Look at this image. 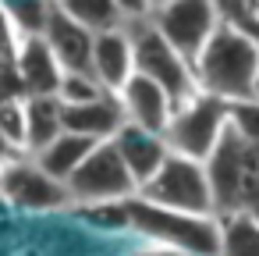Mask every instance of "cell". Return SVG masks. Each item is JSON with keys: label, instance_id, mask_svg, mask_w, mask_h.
I'll list each match as a JSON object with an SVG mask.
<instances>
[{"label": "cell", "instance_id": "obj_28", "mask_svg": "<svg viewBox=\"0 0 259 256\" xmlns=\"http://www.w3.org/2000/svg\"><path fill=\"white\" fill-rule=\"evenodd\" d=\"M252 150H255V160H259V146H252Z\"/></svg>", "mask_w": 259, "mask_h": 256}, {"label": "cell", "instance_id": "obj_19", "mask_svg": "<svg viewBox=\"0 0 259 256\" xmlns=\"http://www.w3.org/2000/svg\"><path fill=\"white\" fill-rule=\"evenodd\" d=\"M103 96H110V93H103V86L89 71H64L61 89H57V103L61 107H85V103H96Z\"/></svg>", "mask_w": 259, "mask_h": 256}, {"label": "cell", "instance_id": "obj_9", "mask_svg": "<svg viewBox=\"0 0 259 256\" xmlns=\"http://www.w3.org/2000/svg\"><path fill=\"white\" fill-rule=\"evenodd\" d=\"M89 75H93V79L103 86V93H110V96H117V93L135 79V43H132L128 25L96 36Z\"/></svg>", "mask_w": 259, "mask_h": 256}, {"label": "cell", "instance_id": "obj_13", "mask_svg": "<svg viewBox=\"0 0 259 256\" xmlns=\"http://www.w3.org/2000/svg\"><path fill=\"white\" fill-rule=\"evenodd\" d=\"M15 68L22 75V86H25L29 100L32 96H54L57 100L64 68L54 57V50L47 47V40H22L18 50H15Z\"/></svg>", "mask_w": 259, "mask_h": 256}, {"label": "cell", "instance_id": "obj_1", "mask_svg": "<svg viewBox=\"0 0 259 256\" xmlns=\"http://www.w3.org/2000/svg\"><path fill=\"white\" fill-rule=\"evenodd\" d=\"M195 68V86L199 93L231 103H245L255 93V75H259V47L234 32L231 25L220 22L206 50L199 54Z\"/></svg>", "mask_w": 259, "mask_h": 256}, {"label": "cell", "instance_id": "obj_11", "mask_svg": "<svg viewBox=\"0 0 259 256\" xmlns=\"http://www.w3.org/2000/svg\"><path fill=\"white\" fill-rule=\"evenodd\" d=\"M47 47L54 50V57L61 61L64 71H89L93 68V47H96V32L82 29L61 4L50 8V22L43 32Z\"/></svg>", "mask_w": 259, "mask_h": 256}, {"label": "cell", "instance_id": "obj_26", "mask_svg": "<svg viewBox=\"0 0 259 256\" xmlns=\"http://www.w3.org/2000/svg\"><path fill=\"white\" fill-rule=\"evenodd\" d=\"M248 11H252V18H255V25H259V0H255V4H248Z\"/></svg>", "mask_w": 259, "mask_h": 256}, {"label": "cell", "instance_id": "obj_27", "mask_svg": "<svg viewBox=\"0 0 259 256\" xmlns=\"http://www.w3.org/2000/svg\"><path fill=\"white\" fill-rule=\"evenodd\" d=\"M252 100H259V75H255V93H252Z\"/></svg>", "mask_w": 259, "mask_h": 256}, {"label": "cell", "instance_id": "obj_4", "mask_svg": "<svg viewBox=\"0 0 259 256\" xmlns=\"http://www.w3.org/2000/svg\"><path fill=\"white\" fill-rule=\"evenodd\" d=\"M139 199H146L153 206H163V210H174V213L217 217L206 164H195V160H185V157H174V153L167 157L160 174L139 192Z\"/></svg>", "mask_w": 259, "mask_h": 256}, {"label": "cell", "instance_id": "obj_8", "mask_svg": "<svg viewBox=\"0 0 259 256\" xmlns=\"http://www.w3.org/2000/svg\"><path fill=\"white\" fill-rule=\"evenodd\" d=\"M0 196L11 199L22 210H36V213L71 206L68 185H61L50 174H43L36 167V160H29V157H18L15 164L0 167Z\"/></svg>", "mask_w": 259, "mask_h": 256}, {"label": "cell", "instance_id": "obj_25", "mask_svg": "<svg viewBox=\"0 0 259 256\" xmlns=\"http://www.w3.org/2000/svg\"><path fill=\"white\" fill-rule=\"evenodd\" d=\"M132 256H178V252H167V249H156V245H149V249H142V252H132Z\"/></svg>", "mask_w": 259, "mask_h": 256}, {"label": "cell", "instance_id": "obj_12", "mask_svg": "<svg viewBox=\"0 0 259 256\" xmlns=\"http://www.w3.org/2000/svg\"><path fill=\"white\" fill-rule=\"evenodd\" d=\"M114 146H117V153H121L124 167L132 171V178H135L139 192H142V189L160 174V167H163V164H167V157H170V150H167L163 135L142 132V128H135V125H124V128L117 132Z\"/></svg>", "mask_w": 259, "mask_h": 256}, {"label": "cell", "instance_id": "obj_24", "mask_svg": "<svg viewBox=\"0 0 259 256\" xmlns=\"http://www.w3.org/2000/svg\"><path fill=\"white\" fill-rule=\"evenodd\" d=\"M18 43H22V36L11 22V11H8V4H0V57H15Z\"/></svg>", "mask_w": 259, "mask_h": 256}, {"label": "cell", "instance_id": "obj_16", "mask_svg": "<svg viewBox=\"0 0 259 256\" xmlns=\"http://www.w3.org/2000/svg\"><path fill=\"white\" fill-rule=\"evenodd\" d=\"M57 135H64V107L54 96L25 100V157L43 153Z\"/></svg>", "mask_w": 259, "mask_h": 256}, {"label": "cell", "instance_id": "obj_6", "mask_svg": "<svg viewBox=\"0 0 259 256\" xmlns=\"http://www.w3.org/2000/svg\"><path fill=\"white\" fill-rule=\"evenodd\" d=\"M68 196L75 206H103V203H132L139 196V185L132 178V171L124 167L121 153L114 142H100L89 160L71 174L68 181Z\"/></svg>", "mask_w": 259, "mask_h": 256}, {"label": "cell", "instance_id": "obj_10", "mask_svg": "<svg viewBox=\"0 0 259 256\" xmlns=\"http://www.w3.org/2000/svg\"><path fill=\"white\" fill-rule=\"evenodd\" d=\"M117 103L124 111V121L142 128V132H153V135H167V125L174 118V100L149 79L135 75L121 93H117Z\"/></svg>", "mask_w": 259, "mask_h": 256}, {"label": "cell", "instance_id": "obj_15", "mask_svg": "<svg viewBox=\"0 0 259 256\" xmlns=\"http://www.w3.org/2000/svg\"><path fill=\"white\" fill-rule=\"evenodd\" d=\"M96 146H100V142H93V139H85V135L64 132V135H57L43 153H36V157H29V160H36V167H39L43 174H50L54 181L68 185L71 174L89 160V153H93Z\"/></svg>", "mask_w": 259, "mask_h": 256}, {"label": "cell", "instance_id": "obj_21", "mask_svg": "<svg viewBox=\"0 0 259 256\" xmlns=\"http://www.w3.org/2000/svg\"><path fill=\"white\" fill-rule=\"evenodd\" d=\"M0 139L25 157V100L0 103Z\"/></svg>", "mask_w": 259, "mask_h": 256}, {"label": "cell", "instance_id": "obj_18", "mask_svg": "<svg viewBox=\"0 0 259 256\" xmlns=\"http://www.w3.org/2000/svg\"><path fill=\"white\" fill-rule=\"evenodd\" d=\"M57 4H61L82 29H89V32H96V36L124 25L117 0H57Z\"/></svg>", "mask_w": 259, "mask_h": 256}, {"label": "cell", "instance_id": "obj_22", "mask_svg": "<svg viewBox=\"0 0 259 256\" xmlns=\"http://www.w3.org/2000/svg\"><path fill=\"white\" fill-rule=\"evenodd\" d=\"M231 132L248 146H259V100L231 103Z\"/></svg>", "mask_w": 259, "mask_h": 256}, {"label": "cell", "instance_id": "obj_14", "mask_svg": "<svg viewBox=\"0 0 259 256\" xmlns=\"http://www.w3.org/2000/svg\"><path fill=\"white\" fill-rule=\"evenodd\" d=\"M124 125L128 121H124L117 96H103V100L85 103V107H64V132L85 135L93 142H114Z\"/></svg>", "mask_w": 259, "mask_h": 256}, {"label": "cell", "instance_id": "obj_5", "mask_svg": "<svg viewBox=\"0 0 259 256\" xmlns=\"http://www.w3.org/2000/svg\"><path fill=\"white\" fill-rule=\"evenodd\" d=\"M132 32V43H135V75L156 82L170 100L174 107L192 100L199 93L195 86V68L153 29V22H142V25H128Z\"/></svg>", "mask_w": 259, "mask_h": 256}, {"label": "cell", "instance_id": "obj_17", "mask_svg": "<svg viewBox=\"0 0 259 256\" xmlns=\"http://www.w3.org/2000/svg\"><path fill=\"white\" fill-rule=\"evenodd\" d=\"M220 221V256H259V221L245 210L217 217Z\"/></svg>", "mask_w": 259, "mask_h": 256}, {"label": "cell", "instance_id": "obj_2", "mask_svg": "<svg viewBox=\"0 0 259 256\" xmlns=\"http://www.w3.org/2000/svg\"><path fill=\"white\" fill-rule=\"evenodd\" d=\"M132 231L149 238L156 249L178 252V256H220V221L217 217H192L174 213L163 206H153L146 199L128 203Z\"/></svg>", "mask_w": 259, "mask_h": 256}, {"label": "cell", "instance_id": "obj_3", "mask_svg": "<svg viewBox=\"0 0 259 256\" xmlns=\"http://www.w3.org/2000/svg\"><path fill=\"white\" fill-rule=\"evenodd\" d=\"M231 128V107L224 100H213L206 93H195L192 100L174 107V118L167 125V150L174 157L206 164L213 157V150L220 146V139Z\"/></svg>", "mask_w": 259, "mask_h": 256}, {"label": "cell", "instance_id": "obj_20", "mask_svg": "<svg viewBox=\"0 0 259 256\" xmlns=\"http://www.w3.org/2000/svg\"><path fill=\"white\" fill-rule=\"evenodd\" d=\"M50 8L54 4H36V0H25V4H8L11 22L18 29L22 40H43L47 22H50Z\"/></svg>", "mask_w": 259, "mask_h": 256}, {"label": "cell", "instance_id": "obj_7", "mask_svg": "<svg viewBox=\"0 0 259 256\" xmlns=\"http://www.w3.org/2000/svg\"><path fill=\"white\" fill-rule=\"evenodd\" d=\"M149 22L188 64H195L220 29V8L209 0H170V4H156Z\"/></svg>", "mask_w": 259, "mask_h": 256}, {"label": "cell", "instance_id": "obj_23", "mask_svg": "<svg viewBox=\"0 0 259 256\" xmlns=\"http://www.w3.org/2000/svg\"><path fill=\"white\" fill-rule=\"evenodd\" d=\"M4 100H29V93L22 86V75L15 68V57H0V103Z\"/></svg>", "mask_w": 259, "mask_h": 256}]
</instances>
